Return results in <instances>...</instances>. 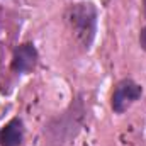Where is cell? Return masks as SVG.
<instances>
[{
    "mask_svg": "<svg viewBox=\"0 0 146 146\" xmlns=\"http://www.w3.org/2000/svg\"><path fill=\"white\" fill-rule=\"evenodd\" d=\"M139 44H141L143 49H146V26L143 27V31H141V34H139Z\"/></svg>",
    "mask_w": 146,
    "mask_h": 146,
    "instance_id": "5",
    "label": "cell"
},
{
    "mask_svg": "<svg viewBox=\"0 0 146 146\" xmlns=\"http://www.w3.org/2000/svg\"><path fill=\"white\" fill-rule=\"evenodd\" d=\"M143 9H145V15H146V0H143Z\"/></svg>",
    "mask_w": 146,
    "mask_h": 146,
    "instance_id": "6",
    "label": "cell"
},
{
    "mask_svg": "<svg viewBox=\"0 0 146 146\" xmlns=\"http://www.w3.org/2000/svg\"><path fill=\"white\" fill-rule=\"evenodd\" d=\"M143 94V87L139 83H136L131 78H124L121 80L112 94V110L117 114H122L124 110L127 109L133 102H136Z\"/></svg>",
    "mask_w": 146,
    "mask_h": 146,
    "instance_id": "2",
    "label": "cell"
},
{
    "mask_svg": "<svg viewBox=\"0 0 146 146\" xmlns=\"http://www.w3.org/2000/svg\"><path fill=\"white\" fill-rule=\"evenodd\" d=\"M66 22L70 24L75 39L88 49L95 39L97 33V9L92 2H80L72 5L66 14Z\"/></svg>",
    "mask_w": 146,
    "mask_h": 146,
    "instance_id": "1",
    "label": "cell"
},
{
    "mask_svg": "<svg viewBox=\"0 0 146 146\" xmlns=\"http://www.w3.org/2000/svg\"><path fill=\"white\" fill-rule=\"evenodd\" d=\"M37 63V49L33 42H24L21 44L12 56V72L15 73H29L34 70Z\"/></svg>",
    "mask_w": 146,
    "mask_h": 146,
    "instance_id": "3",
    "label": "cell"
},
{
    "mask_svg": "<svg viewBox=\"0 0 146 146\" xmlns=\"http://www.w3.org/2000/svg\"><path fill=\"white\" fill-rule=\"evenodd\" d=\"M22 121L19 117L12 119L10 122L5 124V127L0 131V145L2 146H19L22 143Z\"/></svg>",
    "mask_w": 146,
    "mask_h": 146,
    "instance_id": "4",
    "label": "cell"
}]
</instances>
